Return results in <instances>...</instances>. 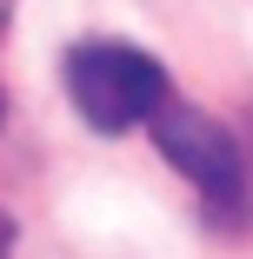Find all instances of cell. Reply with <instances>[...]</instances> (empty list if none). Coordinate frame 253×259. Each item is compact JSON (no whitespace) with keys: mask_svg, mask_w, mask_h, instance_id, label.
Returning <instances> with one entry per match:
<instances>
[{"mask_svg":"<svg viewBox=\"0 0 253 259\" xmlns=\"http://www.w3.org/2000/svg\"><path fill=\"white\" fill-rule=\"evenodd\" d=\"M154 146L173 160V173L200 193V206L233 226L246 213V160H240V140L213 120V113H200V107H160L154 120Z\"/></svg>","mask_w":253,"mask_h":259,"instance_id":"2","label":"cell"},{"mask_svg":"<svg viewBox=\"0 0 253 259\" xmlns=\"http://www.w3.org/2000/svg\"><path fill=\"white\" fill-rule=\"evenodd\" d=\"M67 100L93 133H133L167 107V67L127 40H87L67 54Z\"/></svg>","mask_w":253,"mask_h":259,"instance_id":"1","label":"cell"},{"mask_svg":"<svg viewBox=\"0 0 253 259\" xmlns=\"http://www.w3.org/2000/svg\"><path fill=\"white\" fill-rule=\"evenodd\" d=\"M0 120H7V100H0Z\"/></svg>","mask_w":253,"mask_h":259,"instance_id":"4","label":"cell"},{"mask_svg":"<svg viewBox=\"0 0 253 259\" xmlns=\"http://www.w3.org/2000/svg\"><path fill=\"white\" fill-rule=\"evenodd\" d=\"M0 14H7V0H0Z\"/></svg>","mask_w":253,"mask_h":259,"instance_id":"5","label":"cell"},{"mask_svg":"<svg viewBox=\"0 0 253 259\" xmlns=\"http://www.w3.org/2000/svg\"><path fill=\"white\" fill-rule=\"evenodd\" d=\"M7 252H14V220L0 213V259H7Z\"/></svg>","mask_w":253,"mask_h":259,"instance_id":"3","label":"cell"}]
</instances>
